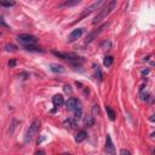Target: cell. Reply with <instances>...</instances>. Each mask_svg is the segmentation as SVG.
Here are the masks:
<instances>
[{
    "label": "cell",
    "instance_id": "cell-1",
    "mask_svg": "<svg viewBox=\"0 0 155 155\" xmlns=\"http://www.w3.org/2000/svg\"><path fill=\"white\" fill-rule=\"evenodd\" d=\"M116 6V1L115 0H110V1H108V2H104V6L99 10V12L96 15V17L93 18V21H92V23L93 24H97V23H99L101 21H103L113 10H114V7Z\"/></svg>",
    "mask_w": 155,
    "mask_h": 155
},
{
    "label": "cell",
    "instance_id": "cell-2",
    "mask_svg": "<svg viewBox=\"0 0 155 155\" xmlns=\"http://www.w3.org/2000/svg\"><path fill=\"white\" fill-rule=\"evenodd\" d=\"M40 120H38V119H35L33 122H31V125L29 126V128H28V131H27V133H25V138H24V143H28V142H30L33 138H34V136L39 132V130H40Z\"/></svg>",
    "mask_w": 155,
    "mask_h": 155
},
{
    "label": "cell",
    "instance_id": "cell-3",
    "mask_svg": "<svg viewBox=\"0 0 155 155\" xmlns=\"http://www.w3.org/2000/svg\"><path fill=\"white\" fill-rule=\"evenodd\" d=\"M103 4H104V1H103V0H98V1L92 2L90 6H87V7L81 12V15H80V17H79V19H78V21H80V19H82V18L87 17V16H88V15H91L93 11L98 10V8H99V6H101V5H103Z\"/></svg>",
    "mask_w": 155,
    "mask_h": 155
},
{
    "label": "cell",
    "instance_id": "cell-4",
    "mask_svg": "<svg viewBox=\"0 0 155 155\" xmlns=\"http://www.w3.org/2000/svg\"><path fill=\"white\" fill-rule=\"evenodd\" d=\"M17 39H18V41H19L21 44H23L24 46H27V45H34V44L39 40L35 35H31V34H19V35L17 36Z\"/></svg>",
    "mask_w": 155,
    "mask_h": 155
},
{
    "label": "cell",
    "instance_id": "cell-5",
    "mask_svg": "<svg viewBox=\"0 0 155 155\" xmlns=\"http://www.w3.org/2000/svg\"><path fill=\"white\" fill-rule=\"evenodd\" d=\"M107 27H108V23H103V24H102L101 27H98L96 30L91 31V33L87 35V39L85 40V44H90V42H92V41H93V40H94V39H96V38H97V36H98V35L107 28Z\"/></svg>",
    "mask_w": 155,
    "mask_h": 155
},
{
    "label": "cell",
    "instance_id": "cell-6",
    "mask_svg": "<svg viewBox=\"0 0 155 155\" xmlns=\"http://www.w3.org/2000/svg\"><path fill=\"white\" fill-rule=\"evenodd\" d=\"M67 108L71 111H76V110H81V103L78 98H69L65 103Z\"/></svg>",
    "mask_w": 155,
    "mask_h": 155
},
{
    "label": "cell",
    "instance_id": "cell-7",
    "mask_svg": "<svg viewBox=\"0 0 155 155\" xmlns=\"http://www.w3.org/2000/svg\"><path fill=\"white\" fill-rule=\"evenodd\" d=\"M105 151L109 155H114L115 154V147H114L113 140H111V137L109 134H107V138H105Z\"/></svg>",
    "mask_w": 155,
    "mask_h": 155
},
{
    "label": "cell",
    "instance_id": "cell-8",
    "mask_svg": "<svg viewBox=\"0 0 155 155\" xmlns=\"http://www.w3.org/2000/svg\"><path fill=\"white\" fill-rule=\"evenodd\" d=\"M82 33H84V29H82V28H76V29H74V30L70 33V35H69V42H73V41L78 40V39L82 35Z\"/></svg>",
    "mask_w": 155,
    "mask_h": 155
},
{
    "label": "cell",
    "instance_id": "cell-9",
    "mask_svg": "<svg viewBox=\"0 0 155 155\" xmlns=\"http://www.w3.org/2000/svg\"><path fill=\"white\" fill-rule=\"evenodd\" d=\"M50 69L53 71V73H64L65 71V68L62 65V64H57V63H51L50 64Z\"/></svg>",
    "mask_w": 155,
    "mask_h": 155
},
{
    "label": "cell",
    "instance_id": "cell-10",
    "mask_svg": "<svg viewBox=\"0 0 155 155\" xmlns=\"http://www.w3.org/2000/svg\"><path fill=\"white\" fill-rule=\"evenodd\" d=\"M52 102H53V104H54L56 107H59V105H62V104L64 103V98H63L62 94H54V96L52 97Z\"/></svg>",
    "mask_w": 155,
    "mask_h": 155
},
{
    "label": "cell",
    "instance_id": "cell-11",
    "mask_svg": "<svg viewBox=\"0 0 155 155\" xmlns=\"http://www.w3.org/2000/svg\"><path fill=\"white\" fill-rule=\"evenodd\" d=\"M86 138H87V132H86V131H79V132L76 133V136H75V140H76L78 143L84 142Z\"/></svg>",
    "mask_w": 155,
    "mask_h": 155
},
{
    "label": "cell",
    "instance_id": "cell-12",
    "mask_svg": "<svg viewBox=\"0 0 155 155\" xmlns=\"http://www.w3.org/2000/svg\"><path fill=\"white\" fill-rule=\"evenodd\" d=\"M24 48L30 52H44V50L40 46H35V45H27V46H24Z\"/></svg>",
    "mask_w": 155,
    "mask_h": 155
},
{
    "label": "cell",
    "instance_id": "cell-13",
    "mask_svg": "<svg viewBox=\"0 0 155 155\" xmlns=\"http://www.w3.org/2000/svg\"><path fill=\"white\" fill-rule=\"evenodd\" d=\"M80 4V0H74V1H64L62 4H59V7H64V6H74Z\"/></svg>",
    "mask_w": 155,
    "mask_h": 155
},
{
    "label": "cell",
    "instance_id": "cell-14",
    "mask_svg": "<svg viewBox=\"0 0 155 155\" xmlns=\"http://www.w3.org/2000/svg\"><path fill=\"white\" fill-rule=\"evenodd\" d=\"M105 110H107V113H108V116H109V119L110 120H115V116H116V114H115V111L109 107V105H107L105 107Z\"/></svg>",
    "mask_w": 155,
    "mask_h": 155
},
{
    "label": "cell",
    "instance_id": "cell-15",
    "mask_svg": "<svg viewBox=\"0 0 155 155\" xmlns=\"http://www.w3.org/2000/svg\"><path fill=\"white\" fill-rule=\"evenodd\" d=\"M113 62H114V58L111 57V56H108V57H105L104 58V61H103V64L108 68V67H110L111 64H113Z\"/></svg>",
    "mask_w": 155,
    "mask_h": 155
},
{
    "label": "cell",
    "instance_id": "cell-16",
    "mask_svg": "<svg viewBox=\"0 0 155 155\" xmlns=\"http://www.w3.org/2000/svg\"><path fill=\"white\" fill-rule=\"evenodd\" d=\"M93 116H91V115H88V116H86L85 119H84V124H85V126H92L93 125Z\"/></svg>",
    "mask_w": 155,
    "mask_h": 155
},
{
    "label": "cell",
    "instance_id": "cell-17",
    "mask_svg": "<svg viewBox=\"0 0 155 155\" xmlns=\"http://www.w3.org/2000/svg\"><path fill=\"white\" fill-rule=\"evenodd\" d=\"M75 125H76V121L73 120V119H68V120L64 121V126H65V127H70V128H73V127H75Z\"/></svg>",
    "mask_w": 155,
    "mask_h": 155
},
{
    "label": "cell",
    "instance_id": "cell-18",
    "mask_svg": "<svg viewBox=\"0 0 155 155\" xmlns=\"http://www.w3.org/2000/svg\"><path fill=\"white\" fill-rule=\"evenodd\" d=\"M94 67V73H96V79H98V81L102 80V73H101V69L98 65H93Z\"/></svg>",
    "mask_w": 155,
    "mask_h": 155
},
{
    "label": "cell",
    "instance_id": "cell-19",
    "mask_svg": "<svg viewBox=\"0 0 155 155\" xmlns=\"http://www.w3.org/2000/svg\"><path fill=\"white\" fill-rule=\"evenodd\" d=\"M15 1H5V0H1L0 1V5L1 6H5V7H11V6H15Z\"/></svg>",
    "mask_w": 155,
    "mask_h": 155
},
{
    "label": "cell",
    "instance_id": "cell-20",
    "mask_svg": "<svg viewBox=\"0 0 155 155\" xmlns=\"http://www.w3.org/2000/svg\"><path fill=\"white\" fill-rule=\"evenodd\" d=\"M5 50L6 51H16V46L15 45H6L5 46Z\"/></svg>",
    "mask_w": 155,
    "mask_h": 155
},
{
    "label": "cell",
    "instance_id": "cell-21",
    "mask_svg": "<svg viewBox=\"0 0 155 155\" xmlns=\"http://www.w3.org/2000/svg\"><path fill=\"white\" fill-rule=\"evenodd\" d=\"M98 113H99V108H98L97 104H94V105L92 107V114L96 115V114H98Z\"/></svg>",
    "mask_w": 155,
    "mask_h": 155
},
{
    "label": "cell",
    "instance_id": "cell-22",
    "mask_svg": "<svg viewBox=\"0 0 155 155\" xmlns=\"http://www.w3.org/2000/svg\"><path fill=\"white\" fill-rule=\"evenodd\" d=\"M120 155H132L127 149H121L120 150Z\"/></svg>",
    "mask_w": 155,
    "mask_h": 155
},
{
    "label": "cell",
    "instance_id": "cell-23",
    "mask_svg": "<svg viewBox=\"0 0 155 155\" xmlns=\"http://www.w3.org/2000/svg\"><path fill=\"white\" fill-rule=\"evenodd\" d=\"M64 91L70 93V92H71V88H70V86H69V85H65V86H64Z\"/></svg>",
    "mask_w": 155,
    "mask_h": 155
},
{
    "label": "cell",
    "instance_id": "cell-24",
    "mask_svg": "<svg viewBox=\"0 0 155 155\" xmlns=\"http://www.w3.org/2000/svg\"><path fill=\"white\" fill-rule=\"evenodd\" d=\"M8 65H10V67H15V65H16V61H15V59H11V61L8 62Z\"/></svg>",
    "mask_w": 155,
    "mask_h": 155
},
{
    "label": "cell",
    "instance_id": "cell-25",
    "mask_svg": "<svg viewBox=\"0 0 155 155\" xmlns=\"http://www.w3.org/2000/svg\"><path fill=\"white\" fill-rule=\"evenodd\" d=\"M35 155H45V153L42 151V150H39V151H36V154Z\"/></svg>",
    "mask_w": 155,
    "mask_h": 155
},
{
    "label": "cell",
    "instance_id": "cell-26",
    "mask_svg": "<svg viewBox=\"0 0 155 155\" xmlns=\"http://www.w3.org/2000/svg\"><path fill=\"white\" fill-rule=\"evenodd\" d=\"M61 155H71V154H69V153H63V154H61Z\"/></svg>",
    "mask_w": 155,
    "mask_h": 155
}]
</instances>
